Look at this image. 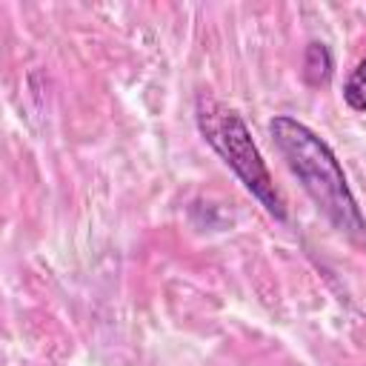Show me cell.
Instances as JSON below:
<instances>
[{
  "label": "cell",
  "instance_id": "6da1fadb",
  "mask_svg": "<svg viewBox=\"0 0 366 366\" xmlns=\"http://www.w3.org/2000/svg\"><path fill=\"white\" fill-rule=\"evenodd\" d=\"M269 132L274 137V146L286 157L289 169L303 183L306 194L315 200V206L349 237L363 240L366 237V217L346 183L343 166L329 149L326 140H320L306 123L277 114L269 123Z\"/></svg>",
  "mask_w": 366,
  "mask_h": 366
},
{
  "label": "cell",
  "instance_id": "7a4b0ae2",
  "mask_svg": "<svg viewBox=\"0 0 366 366\" xmlns=\"http://www.w3.org/2000/svg\"><path fill=\"white\" fill-rule=\"evenodd\" d=\"M197 126H200L203 137L209 140V146L232 166V172L266 206V212L274 214L277 220H286V203L272 183V174L243 123V117L232 109L212 103V100H200L197 103Z\"/></svg>",
  "mask_w": 366,
  "mask_h": 366
},
{
  "label": "cell",
  "instance_id": "3957f363",
  "mask_svg": "<svg viewBox=\"0 0 366 366\" xmlns=\"http://www.w3.org/2000/svg\"><path fill=\"white\" fill-rule=\"evenodd\" d=\"M329 77H332V51L326 49V43L312 40L303 54V80L309 86H326Z\"/></svg>",
  "mask_w": 366,
  "mask_h": 366
},
{
  "label": "cell",
  "instance_id": "277c9868",
  "mask_svg": "<svg viewBox=\"0 0 366 366\" xmlns=\"http://www.w3.org/2000/svg\"><path fill=\"white\" fill-rule=\"evenodd\" d=\"M343 100L352 112H360V114L366 112V54L355 66V71L349 74V80L343 86Z\"/></svg>",
  "mask_w": 366,
  "mask_h": 366
}]
</instances>
